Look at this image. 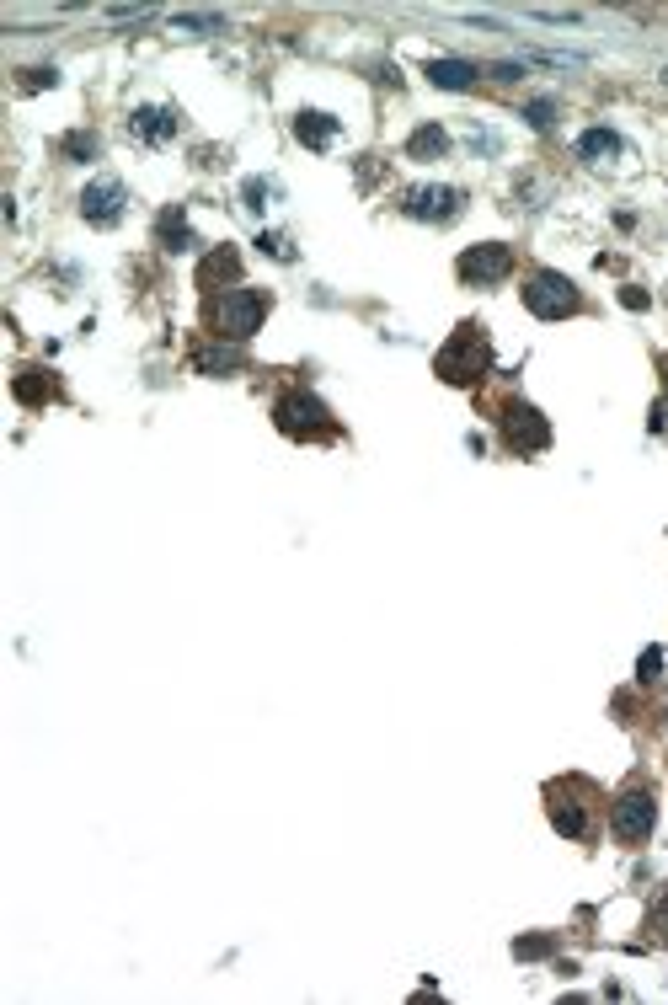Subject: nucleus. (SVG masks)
Here are the masks:
<instances>
[{
    "label": "nucleus",
    "mask_w": 668,
    "mask_h": 1005,
    "mask_svg": "<svg viewBox=\"0 0 668 1005\" xmlns=\"http://www.w3.org/2000/svg\"><path fill=\"white\" fill-rule=\"evenodd\" d=\"M455 268H460L465 284H497V278L514 273V246H503V241H481V246H471V252H460Z\"/></svg>",
    "instance_id": "6e6552de"
},
{
    "label": "nucleus",
    "mask_w": 668,
    "mask_h": 1005,
    "mask_svg": "<svg viewBox=\"0 0 668 1005\" xmlns=\"http://www.w3.org/2000/svg\"><path fill=\"white\" fill-rule=\"evenodd\" d=\"M423 75H428V81L439 86V91H471L481 70L471 65V59H428V70H423Z\"/></svg>",
    "instance_id": "f8f14e48"
},
{
    "label": "nucleus",
    "mask_w": 668,
    "mask_h": 1005,
    "mask_svg": "<svg viewBox=\"0 0 668 1005\" xmlns=\"http://www.w3.org/2000/svg\"><path fill=\"white\" fill-rule=\"evenodd\" d=\"M193 369L198 375H230V369H241V353L236 348H198Z\"/></svg>",
    "instance_id": "a211bd4d"
},
{
    "label": "nucleus",
    "mask_w": 668,
    "mask_h": 1005,
    "mask_svg": "<svg viewBox=\"0 0 668 1005\" xmlns=\"http://www.w3.org/2000/svg\"><path fill=\"white\" fill-rule=\"evenodd\" d=\"M155 236H161V246H166V252H188V246H193L188 214H182V209L172 204V209L161 214V220H155Z\"/></svg>",
    "instance_id": "2eb2a0df"
},
{
    "label": "nucleus",
    "mask_w": 668,
    "mask_h": 1005,
    "mask_svg": "<svg viewBox=\"0 0 668 1005\" xmlns=\"http://www.w3.org/2000/svg\"><path fill=\"white\" fill-rule=\"evenodd\" d=\"M663 375H668V359H663Z\"/></svg>",
    "instance_id": "c756f323"
},
{
    "label": "nucleus",
    "mask_w": 668,
    "mask_h": 1005,
    "mask_svg": "<svg viewBox=\"0 0 668 1005\" xmlns=\"http://www.w3.org/2000/svg\"><path fill=\"white\" fill-rule=\"evenodd\" d=\"M652 824H658V797H652L647 786H626V792L615 797V808H610V829H615V840L642 845L647 834H652Z\"/></svg>",
    "instance_id": "423d86ee"
},
{
    "label": "nucleus",
    "mask_w": 668,
    "mask_h": 1005,
    "mask_svg": "<svg viewBox=\"0 0 668 1005\" xmlns=\"http://www.w3.org/2000/svg\"><path fill=\"white\" fill-rule=\"evenodd\" d=\"M17 396L27 401V407H38V401L54 396V380L43 375V369H27V375H17Z\"/></svg>",
    "instance_id": "6ab92c4d"
},
{
    "label": "nucleus",
    "mask_w": 668,
    "mask_h": 1005,
    "mask_svg": "<svg viewBox=\"0 0 668 1005\" xmlns=\"http://www.w3.org/2000/svg\"><path fill=\"white\" fill-rule=\"evenodd\" d=\"M59 81V70H49V65H43V70H22V86L27 91H38V86H54Z\"/></svg>",
    "instance_id": "a878e982"
},
{
    "label": "nucleus",
    "mask_w": 668,
    "mask_h": 1005,
    "mask_svg": "<svg viewBox=\"0 0 668 1005\" xmlns=\"http://www.w3.org/2000/svg\"><path fill=\"white\" fill-rule=\"evenodd\" d=\"M647 931L658 936V941H668V888L652 899V909H647Z\"/></svg>",
    "instance_id": "4be33fe9"
},
{
    "label": "nucleus",
    "mask_w": 668,
    "mask_h": 1005,
    "mask_svg": "<svg viewBox=\"0 0 668 1005\" xmlns=\"http://www.w3.org/2000/svg\"><path fill=\"white\" fill-rule=\"evenodd\" d=\"M236 273H241V257L230 252V246H214V252H209L204 262H198V289H209V295H214V289H220V284H230Z\"/></svg>",
    "instance_id": "ddd939ff"
},
{
    "label": "nucleus",
    "mask_w": 668,
    "mask_h": 1005,
    "mask_svg": "<svg viewBox=\"0 0 668 1005\" xmlns=\"http://www.w3.org/2000/svg\"><path fill=\"white\" fill-rule=\"evenodd\" d=\"M556 947V936H519L514 941V957H546Z\"/></svg>",
    "instance_id": "5701e85b"
},
{
    "label": "nucleus",
    "mask_w": 668,
    "mask_h": 1005,
    "mask_svg": "<svg viewBox=\"0 0 668 1005\" xmlns=\"http://www.w3.org/2000/svg\"><path fill=\"white\" fill-rule=\"evenodd\" d=\"M337 129H343V123H337L332 113H300V118H294V139L310 145V150H326L337 139Z\"/></svg>",
    "instance_id": "4468645a"
},
{
    "label": "nucleus",
    "mask_w": 668,
    "mask_h": 1005,
    "mask_svg": "<svg viewBox=\"0 0 668 1005\" xmlns=\"http://www.w3.org/2000/svg\"><path fill=\"white\" fill-rule=\"evenodd\" d=\"M497 428H503V439H508V450H514V455H540L551 444V423L530 407V401H503Z\"/></svg>",
    "instance_id": "39448f33"
},
{
    "label": "nucleus",
    "mask_w": 668,
    "mask_h": 1005,
    "mask_svg": "<svg viewBox=\"0 0 668 1005\" xmlns=\"http://www.w3.org/2000/svg\"><path fill=\"white\" fill-rule=\"evenodd\" d=\"M268 305H273L268 289H225V295L214 300V311H209V327L220 332L225 343H246V337L262 327Z\"/></svg>",
    "instance_id": "f03ea898"
},
{
    "label": "nucleus",
    "mask_w": 668,
    "mask_h": 1005,
    "mask_svg": "<svg viewBox=\"0 0 668 1005\" xmlns=\"http://www.w3.org/2000/svg\"><path fill=\"white\" fill-rule=\"evenodd\" d=\"M129 129H134V139H145V145H166V139L177 134V113L172 107H134Z\"/></svg>",
    "instance_id": "9b49d317"
},
{
    "label": "nucleus",
    "mask_w": 668,
    "mask_h": 1005,
    "mask_svg": "<svg viewBox=\"0 0 668 1005\" xmlns=\"http://www.w3.org/2000/svg\"><path fill=\"white\" fill-rule=\"evenodd\" d=\"M620 305H631V311H647V289H626V295H620Z\"/></svg>",
    "instance_id": "cd10ccee"
},
{
    "label": "nucleus",
    "mask_w": 668,
    "mask_h": 1005,
    "mask_svg": "<svg viewBox=\"0 0 668 1005\" xmlns=\"http://www.w3.org/2000/svg\"><path fill=\"white\" fill-rule=\"evenodd\" d=\"M492 75H497V81H519L524 65H508V59H503V65H492Z\"/></svg>",
    "instance_id": "c85d7f7f"
},
{
    "label": "nucleus",
    "mask_w": 668,
    "mask_h": 1005,
    "mask_svg": "<svg viewBox=\"0 0 668 1005\" xmlns=\"http://www.w3.org/2000/svg\"><path fill=\"white\" fill-rule=\"evenodd\" d=\"M578 792H583V781H551L546 786V813H551L556 834H567V840H583L588 834V802H578Z\"/></svg>",
    "instance_id": "0eeeda50"
},
{
    "label": "nucleus",
    "mask_w": 668,
    "mask_h": 1005,
    "mask_svg": "<svg viewBox=\"0 0 668 1005\" xmlns=\"http://www.w3.org/2000/svg\"><path fill=\"white\" fill-rule=\"evenodd\" d=\"M487 369H492V343L476 321L455 327V337L433 353V375L444 385H476V380H487Z\"/></svg>",
    "instance_id": "f257e3e1"
},
{
    "label": "nucleus",
    "mask_w": 668,
    "mask_h": 1005,
    "mask_svg": "<svg viewBox=\"0 0 668 1005\" xmlns=\"http://www.w3.org/2000/svg\"><path fill=\"white\" fill-rule=\"evenodd\" d=\"M273 423H278V434H289V439H300V444H305V439H332V434H337L332 412H326L310 391H284V396H278Z\"/></svg>",
    "instance_id": "7ed1b4c3"
},
{
    "label": "nucleus",
    "mask_w": 668,
    "mask_h": 1005,
    "mask_svg": "<svg viewBox=\"0 0 668 1005\" xmlns=\"http://www.w3.org/2000/svg\"><path fill=\"white\" fill-rule=\"evenodd\" d=\"M123 204H129V193H123L118 177H97V182L81 193V214H86L91 225H102V230L123 220Z\"/></svg>",
    "instance_id": "9d476101"
},
{
    "label": "nucleus",
    "mask_w": 668,
    "mask_h": 1005,
    "mask_svg": "<svg viewBox=\"0 0 668 1005\" xmlns=\"http://www.w3.org/2000/svg\"><path fill=\"white\" fill-rule=\"evenodd\" d=\"M460 204H465V193L460 188H412L407 198H401V209L412 214V220H428V225H444V220H455L460 214Z\"/></svg>",
    "instance_id": "1a4fd4ad"
},
{
    "label": "nucleus",
    "mask_w": 668,
    "mask_h": 1005,
    "mask_svg": "<svg viewBox=\"0 0 668 1005\" xmlns=\"http://www.w3.org/2000/svg\"><path fill=\"white\" fill-rule=\"evenodd\" d=\"M636 679H642V685H658L663 679V647H647V653L636 658Z\"/></svg>",
    "instance_id": "412c9836"
},
{
    "label": "nucleus",
    "mask_w": 668,
    "mask_h": 1005,
    "mask_svg": "<svg viewBox=\"0 0 668 1005\" xmlns=\"http://www.w3.org/2000/svg\"><path fill=\"white\" fill-rule=\"evenodd\" d=\"M578 156H583V161H610V156H620V134H615V129H588V134L578 139Z\"/></svg>",
    "instance_id": "f3484780"
},
{
    "label": "nucleus",
    "mask_w": 668,
    "mask_h": 1005,
    "mask_svg": "<svg viewBox=\"0 0 668 1005\" xmlns=\"http://www.w3.org/2000/svg\"><path fill=\"white\" fill-rule=\"evenodd\" d=\"M551 113H556L551 102H530V107H524V118H530L535 129H551Z\"/></svg>",
    "instance_id": "bb28decb"
},
{
    "label": "nucleus",
    "mask_w": 668,
    "mask_h": 1005,
    "mask_svg": "<svg viewBox=\"0 0 668 1005\" xmlns=\"http://www.w3.org/2000/svg\"><path fill=\"white\" fill-rule=\"evenodd\" d=\"M97 134H86V129H75V134H65L59 139V156H70V161H97Z\"/></svg>",
    "instance_id": "aec40b11"
},
{
    "label": "nucleus",
    "mask_w": 668,
    "mask_h": 1005,
    "mask_svg": "<svg viewBox=\"0 0 668 1005\" xmlns=\"http://www.w3.org/2000/svg\"><path fill=\"white\" fill-rule=\"evenodd\" d=\"M444 150H449V134L439 129V123H423V129H412V139H407L412 161H433V156H444Z\"/></svg>",
    "instance_id": "dca6fc26"
},
{
    "label": "nucleus",
    "mask_w": 668,
    "mask_h": 1005,
    "mask_svg": "<svg viewBox=\"0 0 668 1005\" xmlns=\"http://www.w3.org/2000/svg\"><path fill=\"white\" fill-rule=\"evenodd\" d=\"M524 305L540 316V321H562V316H578V284L567 273H530L524 284Z\"/></svg>",
    "instance_id": "20e7f679"
},
{
    "label": "nucleus",
    "mask_w": 668,
    "mask_h": 1005,
    "mask_svg": "<svg viewBox=\"0 0 668 1005\" xmlns=\"http://www.w3.org/2000/svg\"><path fill=\"white\" fill-rule=\"evenodd\" d=\"M241 198H246V209H252V214H262V198H268V182H262V177H246Z\"/></svg>",
    "instance_id": "393cba45"
},
{
    "label": "nucleus",
    "mask_w": 668,
    "mask_h": 1005,
    "mask_svg": "<svg viewBox=\"0 0 668 1005\" xmlns=\"http://www.w3.org/2000/svg\"><path fill=\"white\" fill-rule=\"evenodd\" d=\"M257 246H262L268 257H278V262H294V246H289L284 236H268V230H262V236H257Z\"/></svg>",
    "instance_id": "b1692460"
}]
</instances>
